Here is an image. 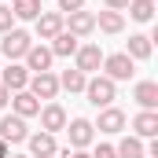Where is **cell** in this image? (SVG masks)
Returning <instances> with one entry per match:
<instances>
[{
	"label": "cell",
	"mask_w": 158,
	"mask_h": 158,
	"mask_svg": "<svg viewBox=\"0 0 158 158\" xmlns=\"http://www.w3.org/2000/svg\"><path fill=\"white\" fill-rule=\"evenodd\" d=\"M103 77L110 81H129L132 74H136V59H129L125 52H118V55H103Z\"/></svg>",
	"instance_id": "1"
},
{
	"label": "cell",
	"mask_w": 158,
	"mask_h": 158,
	"mask_svg": "<svg viewBox=\"0 0 158 158\" xmlns=\"http://www.w3.org/2000/svg\"><path fill=\"white\" fill-rule=\"evenodd\" d=\"M85 96H88L92 107H110V103H114V81H110V77L85 81Z\"/></svg>",
	"instance_id": "2"
},
{
	"label": "cell",
	"mask_w": 158,
	"mask_h": 158,
	"mask_svg": "<svg viewBox=\"0 0 158 158\" xmlns=\"http://www.w3.org/2000/svg\"><path fill=\"white\" fill-rule=\"evenodd\" d=\"M30 48H33V40H30V33H26V30H7V33H4V40H0V52H4L7 59H22Z\"/></svg>",
	"instance_id": "3"
},
{
	"label": "cell",
	"mask_w": 158,
	"mask_h": 158,
	"mask_svg": "<svg viewBox=\"0 0 158 158\" xmlns=\"http://www.w3.org/2000/svg\"><path fill=\"white\" fill-rule=\"evenodd\" d=\"M26 92H30L33 99H55V92H59V77H55L52 70H44V74H33Z\"/></svg>",
	"instance_id": "4"
},
{
	"label": "cell",
	"mask_w": 158,
	"mask_h": 158,
	"mask_svg": "<svg viewBox=\"0 0 158 158\" xmlns=\"http://www.w3.org/2000/svg\"><path fill=\"white\" fill-rule=\"evenodd\" d=\"M66 132H70L74 151H85V147L92 143V136H96V129H92V121H88V118H74V121H66Z\"/></svg>",
	"instance_id": "5"
},
{
	"label": "cell",
	"mask_w": 158,
	"mask_h": 158,
	"mask_svg": "<svg viewBox=\"0 0 158 158\" xmlns=\"http://www.w3.org/2000/svg\"><path fill=\"white\" fill-rule=\"evenodd\" d=\"M74 55H77V70L85 74V77L96 74V70L103 66V52H99V44H81Z\"/></svg>",
	"instance_id": "6"
},
{
	"label": "cell",
	"mask_w": 158,
	"mask_h": 158,
	"mask_svg": "<svg viewBox=\"0 0 158 158\" xmlns=\"http://www.w3.org/2000/svg\"><path fill=\"white\" fill-rule=\"evenodd\" d=\"M26 143H30V158H55L59 155L52 132H33V136H26Z\"/></svg>",
	"instance_id": "7"
},
{
	"label": "cell",
	"mask_w": 158,
	"mask_h": 158,
	"mask_svg": "<svg viewBox=\"0 0 158 158\" xmlns=\"http://www.w3.org/2000/svg\"><path fill=\"white\" fill-rule=\"evenodd\" d=\"M30 136V129H26V118H19V114H11V118L0 121V140L4 143H22Z\"/></svg>",
	"instance_id": "8"
},
{
	"label": "cell",
	"mask_w": 158,
	"mask_h": 158,
	"mask_svg": "<svg viewBox=\"0 0 158 158\" xmlns=\"http://www.w3.org/2000/svg\"><path fill=\"white\" fill-rule=\"evenodd\" d=\"M66 26H63V11H44L37 15V37L40 40H52L55 33H63Z\"/></svg>",
	"instance_id": "9"
},
{
	"label": "cell",
	"mask_w": 158,
	"mask_h": 158,
	"mask_svg": "<svg viewBox=\"0 0 158 158\" xmlns=\"http://www.w3.org/2000/svg\"><path fill=\"white\" fill-rule=\"evenodd\" d=\"M63 26H70L74 37H88L96 30V15L92 11H70V19H63Z\"/></svg>",
	"instance_id": "10"
},
{
	"label": "cell",
	"mask_w": 158,
	"mask_h": 158,
	"mask_svg": "<svg viewBox=\"0 0 158 158\" xmlns=\"http://www.w3.org/2000/svg\"><path fill=\"white\" fill-rule=\"evenodd\" d=\"M22 59H26V70H33V74H44V70L52 66V59H55V55H52V48H44V44H33V48H30Z\"/></svg>",
	"instance_id": "11"
},
{
	"label": "cell",
	"mask_w": 158,
	"mask_h": 158,
	"mask_svg": "<svg viewBox=\"0 0 158 158\" xmlns=\"http://www.w3.org/2000/svg\"><path fill=\"white\" fill-rule=\"evenodd\" d=\"M40 125H44V132H59V129H66V110L59 107V103H48L44 110H40Z\"/></svg>",
	"instance_id": "12"
},
{
	"label": "cell",
	"mask_w": 158,
	"mask_h": 158,
	"mask_svg": "<svg viewBox=\"0 0 158 158\" xmlns=\"http://www.w3.org/2000/svg\"><path fill=\"white\" fill-rule=\"evenodd\" d=\"M7 92H22L26 85H30V70L26 66H19V63H11L7 70H4V81H0Z\"/></svg>",
	"instance_id": "13"
},
{
	"label": "cell",
	"mask_w": 158,
	"mask_h": 158,
	"mask_svg": "<svg viewBox=\"0 0 158 158\" xmlns=\"http://www.w3.org/2000/svg\"><path fill=\"white\" fill-rule=\"evenodd\" d=\"M92 129H99V132H121L125 129V114H121L118 107H103V114H99V121Z\"/></svg>",
	"instance_id": "14"
},
{
	"label": "cell",
	"mask_w": 158,
	"mask_h": 158,
	"mask_svg": "<svg viewBox=\"0 0 158 158\" xmlns=\"http://www.w3.org/2000/svg\"><path fill=\"white\" fill-rule=\"evenodd\" d=\"M11 107H15V114H19V118H33V114H40V99H33L26 88L11 96Z\"/></svg>",
	"instance_id": "15"
},
{
	"label": "cell",
	"mask_w": 158,
	"mask_h": 158,
	"mask_svg": "<svg viewBox=\"0 0 158 158\" xmlns=\"http://www.w3.org/2000/svg\"><path fill=\"white\" fill-rule=\"evenodd\" d=\"M132 96H136V103H140L143 110H155V107H158V85H155V81H140Z\"/></svg>",
	"instance_id": "16"
},
{
	"label": "cell",
	"mask_w": 158,
	"mask_h": 158,
	"mask_svg": "<svg viewBox=\"0 0 158 158\" xmlns=\"http://www.w3.org/2000/svg\"><path fill=\"white\" fill-rule=\"evenodd\" d=\"M77 48H81V44H77V37H74L70 30H63V33L52 37V55H63V59H66V55H74Z\"/></svg>",
	"instance_id": "17"
},
{
	"label": "cell",
	"mask_w": 158,
	"mask_h": 158,
	"mask_svg": "<svg viewBox=\"0 0 158 158\" xmlns=\"http://www.w3.org/2000/svg\"><path fill=\"white\" fill-rule=\"evenodd\" d=\"M132 129H136V136H158V114L155 110H143V114H136L132 118Z\"/></svg>",
	"instance_id": "18"
},
{
	"label": "cell",
	"mask_w": 158,
	"mask_h": 158,
	"mask_svg": "<svg viewBox=\"0 0 158 158\" xmlns=\"http://www.w3.org/2000/svg\"><path fill=\"white\" fill-rule=\"evenodd\" d=\"M96 26L103 30V33H121V26H125V19H121V11H99L96 15Z\"/></svg>",
	"instance_id": "19"
},
{
	"label": "cell",
	"mask_w": 158,
	"mask_h": 158,
	"mask_svg": "<svg viewBox=\"0 0 158 158\" xmlns=\"http://www.w3.org/2000/svg\"><path fill=\"white\" fill-rule=\"evenodd\" d=\"M129 59H151V37H143V33H132L129 37V52H125Z\"/></svg>",
	"instance_id": "20"
},
{
	"label": "cell",
	"mask_w": 158,
	"mask_h": 158,
	"mask_svg": "<svg viewBox=\"0 0 158 158\" xmlns=\"http://www.w3.org/2000/svg\"><path fill=\"white\" fill-rule=\"evenodd\" d=\"M114 155H118V158H143V143H140V136H125L118 147H114Z\"/></svg>",
	"instance_id": "21"
},
{
	"label": "cell",
	"mask_w": 158,
	"mask_h": 158,
	"mask_svg": "<svg viewBox=\"0 0 158 158\" xmlns=\"http://www.w3.org/2000/svg\"><path fill=\"white\" fill-rule=\"evenodd\" d=\"M129 15L136 22H151L155 19V0H129Z\"/></svg>",
	"instance_id": "22"
},
{
	"label": "cell",
	"mask_w": 158,
	"mask_h": 158,
	"mask_svg": "<svg viewBox=\"0 0 158 158\" xmlns=\"http://www.w3.org/2000/svg\"><path fill=\"white\" fill-rule=\"evenodd\" d=\"M85 74H81L77 66L74 70H63V77H59V88H66V92H85Z\"/></svg>",
	"instance_id": "23"
},
{
	"label": "cell",
	"mask_w": 158,
	"mask_h": 158,
	"mask_svg": "<svg viewBox=\"0 0 158 158\" xmlns=\"http://www.w3.org/2000/svg\"><path fill=\"white\" fill-rule=\"evenodd\" d=\"M40 11H44L40 0H15V4H11V15H15V19H37Z\"/></svg>",
	"instance_id": "24"
},
{
	"label": "cell",
	"mask_w": 158,
	"mask_h": 158,
	"mask_svg": "<svg viewBox=\"0 0 158 158\" xmlns=\"http://www.w3.org/2000/svg\"><path fill=\"white\" fill-rule=\"evenodd\" d=\"M11 22H15L11 7H4V4H0V33H7V30H11Z\"/></svg>",
	"instance_id": "25"
},
{
	"label": "cell",
	"mask_w": 158,
	"mask_h": 158,
	"mask_svg": "<svg viewBox=\"0 0 158 158\" xmlns=\"http://www.w3.org/2000/svg\"><path fill=\"white\" fill-rule=\"evenodd\" d=\"M81 7H85V0H59V11H66V15L70 11H81Z\"/></svg>",
	"instance_id": "26"
},
{
	"label": "cell",
	"mask_w": 158,
	"mask_h": 158,
	"mask_svg": "<svg viewBox=\"0 0 158 158\" xmlns=\"http://www.w3.org/2000/svg\"><path fill=\"white\" fill-rule=\"evenodd\" d=\"M92 158H118L114 155V147H110V143H99V147H96V155Z\"/></svg>",
	"instance_id": "27"
},
{
	"label": "cell",
	"mask_w": 158,
	"mask_h": 158,
	"mask_svg": "<svg viewBox=\"0 0 158 158\" xmlns=\"http://www.w3.org/2000/svg\"><path fill=\"white\" fill-rule=\"evenodd\" d=\"M103 4H107L110 11H121V7H129V0H103Z\"/></svg>",
	"instance_id": "28"
},
{
	"label": "cell",
	"mask_w": 158,
	"mask_h": 158,
	"mask_svg": "<svg viewBox=\"0 0 158 158\" xmlns=\"http://www.w3.org/2000/svg\"><path fill=\"white\" fill-rule=\"evenodd\" d=\"M7 99H11V92H7V88L0 85V110H4V103H7Z\"/></svg>",
	"instance_id": "29"
},
{
	"label": "cell",
	"mask_w": 158,
	"mask_h": 158,
	"mask_svg": "<svg viewBox=\"0 0 158 158\" xmlns=\"http://www.w3.org/2000/svg\"><path fill=\"white\" fill-rule=\"evenodd\" d=\"M66 158H92L88 151H66Z\"/></svg>",
	"instance_id": "30"
},
{
	"label": "cell",
	"mask_w": 158,
	"mask_h": 158,
	"mask_svg": "<svg viewBox=\"0 0 158 158\" xmlns=\"http://www.w3.org/2000/svg\"><path fill=\"white\" fill-rule=\"evenodd\" d=\"M0 158H7V143L4 140H0Z\"/></svg>",
	"instance_id": "31"
},
{
	"label": "cell",
	"mask_w": 158,
	"mask_h": 158,
	"mask_svg": "<svg viewBox=\"0 0 158 158\" xmlns=\"http://www.w3.org/2000/svg\"><path fill=\"white\" fill-rule=\"evenodd\" d=\"M11 158H30V155H11Z\"/></svg>",
	"instance_id": "32"
}]
</instances>
